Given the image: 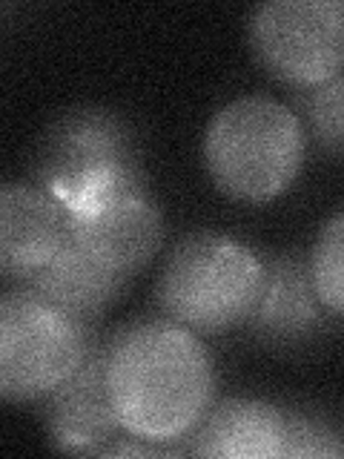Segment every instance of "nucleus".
I'll list each match as a JSON object with an SVG mask.
<instances>
[{"label": "nucleus", "mask_w": 344, "mask_h": 459, "mask_svg": "<svg viewBox=\"0 0 344 459\" xmlns=\"http://www.w3.org/2000/svg\"><path fill=\"white\" fill-rule=\"evenodd\" d=\"M107 382L124 434L161 445H184L215 399L210 351L190 327L167 316H147L115 330Z\"/></svg>", "instance_id": "obj_1"}, {"label": "nucleus", "mask_w": 344, "mask_h": 459, "mask_svg": "<svg viewBox=\"0 0 344 459\" xmlns=\"http://www.w3.org/2000/svg\"><path fill=\"white\" fill-rule=\"evenodd\" d=\"M35 181L69 215L126 195H150L133 124L109 107H72L47 126Z\"/></svg>", "instance_id": "obj_2"}, {"label": "nucleus", "mask_w": 344, "mask_h": 459, "mask_svg": "<svg viewBox=\"0 0 344 459\" xmlns=\"http://www.w3.org/2000/svg\"><path fill=\"white\" fill-rule=\"evenodd\" d=\"M307 135L293 107L267 95L229 100L207 124L201 155L215 190L264 204L290 190L305 167Z\"/></svg>", "instance_id": "obj_3"}, {"label": "nucleus", "mask_w": 344, "mask_h": 459, "mask_svg": "<svg viewBox=\"0 0 344 459\" xmlns=\"http://www.w3.org/2000/svg\"><path fill=\"white\" fill-rule=\"evenodd\" d=\"M264 284V255L229 236L198 230L167 255L155 281V305L193 333L215 336L250 322Z\"/></svg>", "instance_id": "obj_4"}, {"label": "nucleus", "mask_w": 344, "mask_h": 459, "mask_svg": "<svg viewBox=\"0 0 344 459\" xmlns=\"http://www.w3.org/2000/svg\"><path fill=\"white\" fill-rule=\"evenodd\" d=\"M92 339V325L29 287H6L0 299V396L47 399L81 368Z\"/></svg>", "instance_id": "obj_5"}, {"label": "nucleus", "mask_w": 344, "mask_h": 459, "mask_svg": "<svg viewBox=\"0 0 344 459\" xmlns=\"http://www.w3.org/2000/svg\"><path fill=\"white\" fill-rule=\"evenodd\" d=\"M247 43L270 78L322 83L344 69V0H267L250 12Z\"/></svg>", "instance_id": "obj_6"}, {"label": "nucleus", "mask_w": 344, "mask_h": 459, "mask_svg": "<svg viewBox=\"0 0 344 459\" xmlns=\"http://www.w3.org/2000/svg\"><path fill=\"white\" fill-rule=\"evenodd\" d=\"M267 284L250 322L247 333L262 348L284 356H298L333 333L336 316L324 307L310 276L305 253L284 250L264 255Z\"/></svg>", "instance_id": "obj_7"}, {"label": "nucleus", "mask_w": 344, "mask_h": 459, "mask_svg": "<svg viewBox=\"0 0 344 459\" xmlns=\"http://www.w3.org/2000/svg\"><path fill=\"white\" fill-rule=\"evenodd\" d=\"M107 356L109 336L95 333L81 368L47 399H40V420L57 451L100 454L124 430L109 396Z\"/></svg>", "instance_id": "obj_8"}, {"label": "nucleus", "mask_w": 344, "mask_h": 459, "mask_svg": "<svg viewBox=\"0 0 344 459\" xmlns=\"http://www.w3.org/2000/svg\"><path fill=\"white\" fill-rule=\"evenodd\" d=\"M69 241V212L32 184L0 190V273L6 287H21L47 267Z\"/></svg>", "instance_id": "obj_9"}, {"label": "nucleus", "mask_w": 344, "mask_h": 459, "mask_svg": "<svg viewBox=\"0 0 344 459\" xmlns=\"http://www.w3.org/2000/svg\"><path fill=\"white\" fill-rule=\"evenodd\" d=\"M69 236L95 262L133 279L161 250L164 221L150 195H126L69 215Z\"/></svg>", "instance_id": "obj_10"}, {"label": "nucleus", "mask_w": 344, "mask_h": 459, "mask_svg": "<svg viewBox=\"0 0 344 459\" xmlns=\"http://www.w3.org/2000/svg\"><path fill=\"white\" fill-rule=\"evenodd\" d=\"M186 456L276 459L284 451V411L262 399H224L184 439Z\"/></svg>", "instance_id": "obj_11"}, {"label": "nucleus", "mask_w": 344, "mask_h": 459, "mask_svg": "<svg viewBox=\"0 0 344 459\" xmlns=\"http://www.w3.org/2000/svg\"><path fill=\"white\" fill-rule=\"evenodd\" d=\"M21 287L40 293L43 299H49L52 305L72 313L75 319L95 325L100 316L124 296L129 279L95 262V258L69 236L64 250L57 253L38 276H32Z\"/></svg>", "instance_id": "obj_12"}, {"label": "nucleus", "mask_w": 344, "mask_h": 459, "mask_svg": "<svg viewBox=\"0 0 344 459\" xmlns=\"http://www.w3.org/2000/svg\"><path fill=\"white\" fill-rule=\"evenodd\" d=\"M293 112L315 150L344 161V69L315 86L293 90Z\"/></svg>", "instance_id": "obj_13"}, {"label": "nucleus", "mask_w": 344, "mask_h": 459, "mask_svg": "<svg viewBox=\"0 0 344 459\" xmlns=\"http://www.w3.org/2000/svg\"><path fill=\"white\" fill-rule=\"evenodd\" d=\"M307 258L315 293L336 319H344V212L319 230Z\"/></svg>", "instance_id": "obj_14"}, {"label": "nucleus", "mask_w": 344, "mask_h": 459, "mask_svg": "<svg viewBox=\"0 0 344 459\" xmlns=\"http://www.w3.org/2000/svg\"><path fill=\"white\" fill-rule=\"evenodd\" d=\"M344 454L339 430L324 416L307 411H284V451L290 459H333Z\"/></svg>", "instance_id": "obj_15"}]
</instances>
